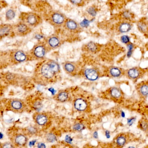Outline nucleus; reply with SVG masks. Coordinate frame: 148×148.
I'll return each instance as SVG.
<instances>
[{
    "label": "nucleus",
    "instance_id": "obj_41",
    "mask_svg": "<svg viewBox=\"0 0 148 148\" xmlns=\"http://www.w3.org/2000/svg\"><path fill=\"white\" fill-rule=\"evenodd\" d=\"M70 2L75 5H79L82 3V1H71Z\"/></svg>",
    "mask_w": 148,
    "mask_h": 148
},
{
    "label": "nucleus",
    "instance_id": "obj_10",
    "mask_svg": "<svg viewBox=\"0 0 148 148\" xmlns=\"http://www.w3.org/2000/svg\"><path fill=\"white\" fill-rule=\"evenodd\" d=\"M74 106L77 110L84 111L87 109L88 104L85 100L82 98H78L74 101Z\"/></svg>",
    "mask_w": 148,
    "mask_h": 148
},
{
    "label": "nucleus",
    "instance_id": "obj_47",
    "mask_svg": "<svg viewBox=\"0 0 148 148\" xmlns=\"http://www.w3.org/2000/svg\"><path fill=\"white\" fill-rule=\"evenodd\" d=\"M3 138V134L1 133H0V139H2Z\"/></svg>",
    "mask_w": 148,
    "mask_h": 148
},
{
    "label": "nucleus",
    "instance_id": "obj_29",
    "mask_svg": "<svg viewBox=\"0 0 148 148\" xmlns=\"http://www.w3.org/2000/svg\"><path fill=\"white\" fill-rule=\"evenodd\" d=\"M96 45L94 43H90L88 44V49L91 51H94L97 49Z\"/></svg>",
    "mask_w": 148,
    "mask_h": 148
},
{
    "label": "nucleus",
    "instance_id": "obj_3",
    "mask_svg": "<svg viewBox=\"0 0 148 148\" xmlns=\"http://www.w3.org/2000/svg\"><path fill=\"white\" fill-rule=\"evenodd\" d=\"M47 45L43 43L39 42L37 44L31 51V56L36 59L43 58L47 53Z\"/></svg>",
    "mask_w": 148,
    "mask_h": 148
},
{
    "label": "nucleus",
    "instance_id": "obj_26",
    "mask_svg": "<svg viewBox=\"0 0 148 148\" xmlns=\"http://www.w3.org/2000/svg\"><path fill=\"white\" fill-rule=\"evenodd\" d=\"M134 46L132 44L130 43L127 45L128 52L127 54V56L128 58H130L132 55V53H133V48Z\"/></svg>",
    "mask_w": 148,
    "mask_h": 148
},
{
    "label": "nucleus",
    "instance_id": "obj_32",
    "mask_svg": "<svg viewBox=\"0 0 148 148\" xmlns=\"http://www.w3.org/2000/svg\"><path fill=\"white\" fill-rule=\"evenodd\" d=\"M65 141L68 143L71 144L73 141V139L69 135H66L65 139Z\"/></svg>",
    "mask_w": 148,
    "mask_h": 148
},
{
    "label": "nucleus",
    "instance_id": "obj_45",
    "mask_svg": "<svg viewBox=\"0 0 148 148\" xmlns=\"http://www.w3.org/2000/svg\"><path fill=\"white\" fill-rule=\"evenodd\" d=\"M35 38H36V39H39L42 38V36H41V35L37 34V35H36V36H35Z\"/></svg>",
    "mask_w": 148,
    "mask_h": 148
},
{
    "label": "nucleus",
    "instance_id": "obj_6",
    "mask_svg": "<svg viewBox=\"0 0 148 148\" xmlns=\"http://www.w3.org/2000/svg\"><path fill=\"white\" fill-rule=\"evenodd\" d=\"M66 19L65 15L59 11L53 12L49 16L50 22L56 26H61L65 24Z\"/></svg>",
    "mask_w": 148,
    "mask_h": 148
},
{
    "label": "nucleus",
    "instance_id": "obj_34",
    "mask_svg": "<svg viewBox=\"0 0 148 148\" xmlns=\"http://www.w3.org/2000/svg\"><path fill=\"white\" fill-rule=\"evenodd\" d=\"M89 23V21L88 20L85 19L83 21L81 22V25L82 27H85L88 26Z\"/></svg>",
    "mask_w": 148,
    "mask_h": 148
},
{
    "label": "nucleus",
    "instance_id": "obj_48",
    "mask_svg": "<svg viewBox=\"0 0 148 148\" xmlns=\"http://www.w3.org/2000/svg\"><path fill=\"white\" fill-rule=\"evenodd\" d=\"M128 148H136L135 147H134V146H129V147Z\"/></svg>",
    "mask_w": 148,
    "mask_h": 148
},
{
    "label": "nucleus",
    "instance_id": "obj_43",
    "mask_svg": "<svg viewBox=\"0 0 148 148\" xmlns=\"http://www.w3.org/2000/svg\"><path fill=\"white\" fill-rule=\"evenodd\" d=\"M93 137H94V138H95V139L98 138V133H97V131H95V132H94V133H93Z\"/></svg>",
    "mask_w": 148,
    "mask_h": 148
},
{
    "label": "nucleus",
    "instance_id": "obj_4",
    "mask_svg": "<svg viewBox=\"0 0 148 148\" xmlns=\"http://www.w3.org/2000/svg\"><path fill=\"white\" fill-rule=\"evenodd\" d=\"M29 56L26 52L19 50H13L10 53V60L12 63L19 64L23 63L27 60Z\"/></svg>",
    "mask_w": 148,
    "mask_h": 148
},
{
    "label": "nucleus",
    "instance_id": "obj_37",
    "mask_svg": "<svg viewBox=\"0 0 148 148\" xmlns=\"http://www.w3.org/2000/svg\"><path fill=\"white\" fill-rule=\"evenodd\" d=\"M28 131L31 133L34 134L37 132V129L33 127H31L29 128Z\"/></svg>",
    "mask_w": 148,
    "mask_h": 148
},
{
    "label": "nucleus",
    "instance_id": "obj_19",
    "mask_svg": "<svg viewBox=\"0 0 148 148\" xmlns=\"http://www.w3.org/2000/svg\"><path fill=\"white\" fill-rule=\"evenodd\" d=\"M110 93L111 96L113 98H120L121 96V92L119 88L116 87H113L110 90Z\"/></svg>",
    "mask_w": 148,
    "mask_h": 148
},
{
    "label": "nucleus",
    "instance_id": "obj_2",
    "mask_svg": "<svg viewBox=\"0 0 148 148\" xmlns=\"http://www.w3.org/2000/svg\"><path fill=\"white\" fill-rule=\"evenodd\" d=\"M20 18L21 21L26 23L31 28L38 26L42 22L41 17L35 13H23Z\"/></svg>",
    "mask_w": 148,
    "mask_h": 148
},
{
    "label": "nucleus",
    "instance_id": "obj_18",
    "mask_svg": "<svg viewBox=\"0 0 148 148\" xmlns=\"http://www.w3.org/2000/svg\"><path fill=\"white\" fill-rule=\"evenodd\" d=\"M27 137L23 135H18L16 137L15 141L16 143L19 145H23L26 144L27 142Z\"/></svg>",
    "mask_w": 148,
    "mask_h": 148
},
{
    "label": "nucleus",
    "instance_id": "obj_35",
    "mask_svg": "<svg viewBox=\"0 0 148 148\" xmlns=\"http://www.w3.org/2000/svg\"><path fill=\"white\" fill-rule=\"evenodd\" d=\"M2 148H13V146L11 143H6L4 144Z\"/></svg>",
    "mask_w": 148,
    "mask_h": 148
},
{
    "label": "nucleus",
    "instance_id": "obj_1",
    "mask_svg": "<svg viewBox=\"0 0 148 148\" xmlns=\"http://www.w3.org/2000/svg\"><path fill=\"white\" fill-rule=\"evenodd\" d=\"M60 71V66L57 62L48 60L41 63L38 66L36 69V76L43 80H53Z\"/></svg>",
    "mask_w": 148,
    "mask_h": 148
},
{
    "label": "nucleus",
    "instance_id": "obj_42",
    "mask_svg": "<svg viewBox=\"0 0 148 148\" xmlns=\"http://www.w3.org/2000/svg\"><path fill=\"white\" fill-rule=\"evenodd\" d=\"M105 136L107 138L109 139L111 137V135H110V132L108 130H106L105 131Z\"/></svg>",
    "mask_w": 148,
    "mask_h": 148
},
{
    "label": "nucleus",
    "instance_id": "obj_39",
    "mask_svg": "<svg viewBox=\"0 0 148 148\" xmlns=\"http://www.w3.org/2000/svg\"><path fill=\"white\" fill-rule=\"evenodd\" d=\"M140 126H141V127H142V129H144V130H145V129H147V127H148L147 124L145 122L141 123Z\"/></svg>",
    "mask_w": 148,
    "mask_h": 148
},
{
    "label": "nucleus",
    "instance_id": "obj_38",
    "mask_svg": "<svg viewBox=\"0 0 148 148\" xmlns=\"http://www.w3.org/2000/svg\"><path fill=\"white\" fill-rule=\"evenodd\" d=\"M38 148H46V145L44 143L40 142L37 144Z\"/></svg>",
    "mask_w": 148,
    "mask_h": 148
},
{
    "label": "nucleus",
    "instance_id": "obj_5",
    "mask_svg": "<svg viewBox=\"0 0 148 148\" xmlns=\"http://www.w3.org/2000/svg\"><path fill=\"white\" fill-rule=\"evenodd\" d=\"M32 30L31 27L21 21L13 25V33L17 36L20 37L26 36L31 32Z\"/></svg>",
    "mask_w": 148,
    "mask_h": 148
},
{
    "label": "nucleus",
    "instance_id": "obj_33",
    "mask_svg": "<svg viewBox=\"0 0 148 148\" xmlns=\"http://www.w3.org/2000/svg\"><path fill=\"white\" fill-rule=\"evenodd\" d=\"M7 5V3L5 1H0V11H1L3 8L5 7Z\"/></svg>",
    "mask_w": 148,
    "mask_h": 148
},
{
    "label": "nucleus",
    "instance_id": "obj_44",
    "mask_svg": "<svg viewBox=\"0 0 148 148\" xmlns=\"http://www.w3.org/2000/svg\"><path fill=\"white\" fill-rule=\"evenodd\" d=\"M49 91L51 92V93H52L53 95H54V94H55V92H56L53 88H50V89H49Z\"/></svg>",
    "mask_w": 148,
    "mask_h": 148
},
{
    "label": "nucleus",
    "instance_id": "obj_12",
    "mask_svg": "<svg viewBox=\"0 0 148 148\" xmlns=\"http://www.w3.org/2000/svg\"><path fill=\"white\" fill-rule=\"evenodd\" d=\"M63 68L66 73L69 74H74L77 71V66L75 64L72 62H66L64 63Z\"/></svg>",
    "mask_w": 148,
    "mask_h": 148
},
{
    "label": "nucleus",
    "instance_id": "obj_21",
    "mask_svg": "<svg viewBox=\"0 0 148 148\" xmlns=\"http://www.w3.org/2000/svg\"><path fill=\"white\" fill-rule=\"evenodd\" d=\"M11 104L12 107L16 110H21L23 106L22 102L18 100H13L11 102Z\"/></svg>",
    "mask_w": 148,
    "mask_h": 148
},
{
    "label": "nucleus",
    "instance_id": "obj_23",
    "mask_svg": "<svg viewBox=\"0 0 148 148\" xmlns=\"http://www.w3.org/2000/svg\"><path fill=\"white\" fill-rule=\"evenodd\" d=\"M46 139L47 141L49 143H54L55 142L57 141V138L56 136L54 134L51 133L47 135Z\"/></svg>",
    "mask_w": 148,
    "mask_h": 148
},
{
    "label": "nucleus",
    "instance_id": "obj_31",
    "mask_svg": "<svg viewBox=\"0 0 148 148\" xmlns=\"http://www.w3.org/2000/svg\"><path fill=\"white\" fill-rule=\"evenodd\" d=\"M34 107L37 110H41L42 107V104L40 102H37L34 104Z\"/></svg>",
    "mask_w": 148,
    "mask_h": 148
},
{
    "label": "nucleus",
    "instance_id": "obj_15",
    "mask_svg": "<svg viewBox=\"0 0 148 148\" xmlns=\"http://www.w3.org/2000/svg\"><path fill=\"white\" fill-rule=\"evenodd\" d=\"M132 28V26L130 23L127 22H123L121 23L119 26L118 30L121 33L128 32Z\"/></svg>",
    "mask_w": 148,
    "mask_h": 148
},
{
    "label": "nucleus",
    "instance_id": "obj_16",
    "mask_svg": "<svg viewBox=\"0 0 148 148\" xmlns=\"http://www.w3.org/2000/svg\"><path fill=\"white\" fill-rule=\"evenodd\" d=\"M109 73L110 75L112 76L114 78H117V77H120L122 74L121 70L120 68L117 67H111V68L109 69Z\"/></svg>",
    "mask_w": 148,
    "mask_h": 148
},
{
    "label": "nucleus",
    "instance_id": "obj_24",
    "mask_svg": "<svg viewBox=\"0 0 148 148\" xmlns=\"http://www.w3.org/2000/svg\"><path fill=\"white\" fill-rule=\"evenodd\" d=\"M140 92L141 94L144 96L148 95V85L146 84L143 85L140 88Z\"/></svg>",
    "mask_w": 148,
    "mask_h": 148
},
{
    "label": "nucleus",
    "instance_id": "obj_40",
    "mask_svg": "<svg viewBox=\"0 0 148 148\" xmlns=\"http://www.w3.org/2000/svg\"><path fill=\"white\" fill-rule=\"evenodd\" d=\"M36 142H37V140H32V141L29 142V147H32L33 145H35Z\"/></svg>",
    "mask_w": 148,
    "mask_h": 148
},
{
    "label": "nucleus",
    "instance_id": "obj_46",
    "mask_svg": "<svg viewBox=\"0 0 148 148\" xmlns=\"http://www.w3.org/2000/svg\"><path fill=\"white\" fill-rule=\"evenodd\" d=\"M121 116L122 117L124 118L125 117V113L124 112L122 111L121 113Z\"/></svg>",
    "mask_w": 148,
    "mask_h": 148
},
{
    "label": "nucleus",
    "instance_id": "obj_17",
    "mask_svg": "<svg viewBox=\"0 0 148 148\" xmlns=\"http://www.w3.org/2000/svg\"><path fill=\"white\" fill-rule=\"evenodd\" d=\"M56 98L57 100L60 102H65L69 98V94L66 91L61 92L57 94Z\"/></svg>",
    "mask_w": 148,
    "mask_h": 148
},
{
    "label": "nucleus",
    "instance_id": "obj_11",
    "mask_svg": "<svg viewBox=\"0 0 148 148\" xmlns=\"http://www.w3.org/2000/svg\"><path fill=\"white\" fill-rule=\"evenodd\" d=\"M65 25V27L71 31H75L79 29V25L75 21L70 19H67Z\"/></svg>",
    "mask_w": 148,
    "mask_h": 148
},
{
    "label": "nucleus",
    "instance_id": "obj_13",
    "mask_svg": "<svg viewBox=\"0 0 148 148\" xmlns=\"http://www.w3.org/2000/svg\"><path fill=\"white\" fill-rule=\"evenodd\" d=\"M48 118L46 115L39 114L36 117V122L39 125L43 126L47 123Z\"/></svg>",
    "mask_w": 148,
    "mask_h": 148
},
{
    "label": "nucleus",
    "instance_id": "obj_14",
    "mask_svg": "<svg viewBox=\"0 0 148 148\" xmlns=\"http://www.w3.org/2000/svg\"><path fill=\"white\" fill-rule=\"evenodd\" d=\"M140 72L139 70L136 68H133L127 71V75L129 77L132 79H136L140 76Z\"/></svg>",
    "mask_w": 148,
    "mask_h": 148
},
{
    "label": "nucleus",
    "instance_id": "obj_49",
    "mask_svg": "<svg viewBox=\"0 0 148 148\" xmlns=\"http://www.w3.org/2000/svg\"><path fill=\"white\" fill-rule=\"evenodd\" d=\"M0 147H1V145H0Z\"/></svg>",
    "mask_w": 148,
    "mask_h": 148
},
{
    "label": "nucleus",
    "instance_id": "obj_25",
    "mask_svg": "<svg viewBox=\"0 0 148 148\" xmlns=\"http://www.w3.org/2000/svg\"><path fill=\"white\" fill-rule=\"evenodd\" d=\"M85 127L82 123H77L74 125L73 127V129L75 131L80 132L85 129Z\"/></svg>",
    "mask_w": 148,
    "mask_h": 148
},
{
    "label": "nucleus",
    "instance_id": "obj_36",
    "mask_svg": "<svg viewBox=\"0 0 148 148\" xmlns=\"http://www.w3.org/2000/svg\"><path fill=\"white\" fill-rule=\"evenodd\" d=\"M123 17L126 19H129L131 17V15L129 12L125 11L123 13Z\"/></svg>",
    "mask_w": 148,
    "mask_h": 148
},
{
    "label": "nucleus",
    "instance_id": "obj_9",
    "mask_svg": "<svg viewBox=\"0 0 148 148\" xmlns=\"http://www.w3.org/2000/svg\"><path fill=\"white\" fill-rule=\"evenodd\" d=\"M61 40L60 38L55 35L50 36L47 39V48L55 49L60 46Z\"/></svg>",
    "mask_w": 148,
    "mask_h": 148
},
{
    "label": "nucleus",
    "instance_id": "obj_30",
    "mask_svg": "<svg viewBox=\"0 0 148 148\" xmlns=\"http://www.w3.org/2000/svg\"><path fill=\"white\" fill-rule=\"evenodd\" d=\"M136 121V119L134 117L128 119L127 124L129 126H131L133 124L134 122Z\"/></svg>",
    "mask_w": 148,
    "mask_h": 148
},
{
    "label": "nucleus",
    "instance_id": "obj_28",
    "mask_svg": "<svg viewBox=\"0 0 148 148\" xmlns=\"http://www.w3.org/2000/svg\"><path fill=\"white\" fill-rule=\"evenodd\" d=\"M87 12L89 15H91V16H95L97 15L96 10L93 7H89L87 9Z\"/></svg>",
    "mask_w": 148,
    "mask_h": 148
},
{
    "label": "nucleus",
    "instance_id": "obj_22",
    "mask_svg": "<svg viewBox=\"0 0 148 148\" xmlns=\"http://www.w3.org/2000/svg\"><path fill=\"white\" fill-rule=\"evenodd\" d=\"M126 138L123 136H120L118 137L116 139V143L119 146H122L124 145L126 143Z\"/></svg>",
    "mask_w": 148,
    "mask_h": 148
},
{
    "label": "nucleus",
    "instance_id": "obj_20",
    "mask_svg": "<svg viewBox=\"0 0 148 148\" xmlns=\"http://www.w3.org/2000/svg\"><path fill=\"white\" fill-rule=\"evenodd\" d=\"M16 16V13L13 9H9L5 13V18L6 21H10L13 20Z\"/></svg>",
    "mask_w": 148,
    "mask_h": 148
},
{
    "label": "nucleus",
    "instance_id": "obj_27",
    "mask_svg": "<svg viewBox=\"0 0 148 148\" xmlns=\"http://www.w3.org/2000/svg\"><path fill=\"white\" fill-rule=\"evenodd\" d=\"M121 42L123 43L127 44L130 42V39L129 37L127 35H123L121 38Z\"/></svg>",
    "mask_w": 148,
    "mask_h": 148
},
{
    "label": "nucleus",
    "instance_id": "obj_7",
    "mask_svg": "<svg viewBox=\"0 0 148 148\" xmlns=\"http://www.w3.org/2000/svg\"><path fill=\"white\" fill-rule=\"evenodd\" d=\"M13 33V25L7 23L0 24V40Z\"/></svg>",
    "mask_w": 148,
    "mask_h": 148
},
{
    "label": "nucleus",
    "instance_id": "obj_8",
    "mask_svg": "<svg viewBox=\"0 0 148 148\" xmlns=\"http://www.w3.org/2000/svg\"><path fill=\"white\" fill-rule=\"evenodd\" d=\"M85 78L88 80L94 81L98 80L100 75L98 71L95 69L87 68L84 72Z\"/></svg>",
    "mask_w": 148,
    "mask_h": 148
}]
</instances>
